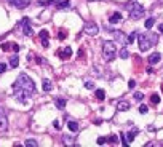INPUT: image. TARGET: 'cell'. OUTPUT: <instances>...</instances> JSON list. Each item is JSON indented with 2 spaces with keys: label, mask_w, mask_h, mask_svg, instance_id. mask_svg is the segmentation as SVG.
<instances>
[{
  "label": "cell",
  "mask_w": 163,
  "mask_h": 147,
  "mask_svg": "<svg viewBox=\"0 0 163 147\" xmlns=\"http://www.w3.org/2000/svg\"><path fill=\"white\" fill-rule=\"evenodd\" d=\"M139 50L141 51H147L150 47L157 43V35H150V34H141L139 35Z\"/></svg>",
  "instance_id": "1"
},
{
  "label": "cell",
  "mask_w": 163,
  "mask_h": 147,
  "mask_svg": "<svg viewBox=\"0 0 163 147\" xmlns=\"http://www.w3.org/2000/svg\"><path fill=\"white\" fill-rule=\"evenodd\" d=\"M16 83H18L19 86H21L23 90H26L27 93H31V94L35 91V83H34V80H32L31 77H29L27 74H21V75L18 77Z\"/></svg>",
  "instance_id": "2"
},
{
  "label": "cell",
  "mask_w": 163,
  "mask_h": 147,
  "mask_svg": "<svg viewBox=\"0 0 163 147\" xmlns=\"http://www.w3.org/2000/svg\"><path fill=\"white\" fill-rule=\"evenodd\" d=\"M115 54H117V45H115V42H104L102 43V56L105 61H112L115 58Z\"/></svg>",
  "instance_id": "3"
},
{
  "label": "cell",
  "mask_w": 163,
  "mask_h": 147,
  "mask_svg": "<svg viewBox=\"0 0 163 147\" xmlns=\"http://www.w3.org/2000/svg\"><path fill=\"white\" fill-rule=\"evenodd\" d=\"M13 96L19 101V103H26V99L31 96V93H27L26 90H23V88L15 82V83H13Z\"/></svg>",
  "instance_id": "4"
},
{
  "label": "cell",
  "mask_w": 163,
  "mask_h": 147,
  "mask_svg": "<svg viewBox=\"0 0 163 147\" xmlns=\"http://www.w3.org/2000/svg\"><path fill=\"white\" fill-rule=\"evenodd\" d=\"M144 13H146V10H144L141 5H134L133 8H130V18L131 19H139V18L144 16Z\"/></svg>",
  "instance_id": "5"
},
{
  "label": "cell",
  "mask_w": 163,
  "mask_h": 147,
  "mask_svg": "<svg viewBox=\"0 0 163 147\" xmlns=\"http://www.w3.org/2000/svg\"><path fill=\"white\" fill-rule=\"evenodd\" d=\"M85 34L86 35H96V34H99V27L94 23H88L85 26Z\"/></svg>",
  "instance_id": "6"
},
{
  "label": "cell",
  "mask_w": 163,
  "mask_h": 147,
  "mask_svg": "<svg viewBox=\"0 0 163 147\" xmlns=\"http://www.w3.org/2000/svg\"><path fill=\"white\" fill-rule=\"evenodd\" d=\"M8 130V118L5 115V110L0 109V131H6Z\"/></svg>",
  "instance_id": "7"
},
{
  "label": "cell",
  "mask_w": 163,
  "mask_h": 147,
  "mask_svg": "<svg viewBox=\"0 0 163 147\" xmlns=\"http://www.w3.org/2000/svg\"><path fill=\"white\" fill-rule=\"evenodd\" d=\"M23 32H24V35H27V37L32 35V29H31V24H29V19H27V18H24V19H23Z\"/></svg>",
  "instance_id": "8"
},
{
  "label": "cell",
  "mask_w": 163,
  "mask_h": 147,
  "mask_svg": "<svg viewBox=\"0 0 163 147\" xmlns=\"http://www.w3.org/2000/svg\"><path fill=\"white\" fill-rule=\"evenodd\" d=\"M8 3H11L15 8H24L29 2L27 0H8Z\"/></svg>",
  "instance_id": "9"
},
{
  "label": "cell",
  "mask_w": 163,
  "mask_h": 147,
  "mask_svg": "<svg viewBox=\"0 0 163 147\" xmlns=\"http://www.w3.org/2000/svg\"><path fill=\"white\" fill-rule=\"evenodd\" d=\"M38 35H40V39H42V45H43V47L46 48L48 47V37H50V34H48V31H40V34H38Z\"/></svg>",
  "instance_id": "10"
},
{
  "label": "cell",
  "mask_w": 163,
  "mask_h": 147,
  "mask_svg": "<svg viewBox=\"0 0 163 147\" xmlns=\"http://www.w3.org/2000/svg\"><path fill=\"white\" fill-rule=\"evenodd\" d=\"M59 56H61V59H69V58L72 56V48H71V47H66L64 51H61Z\"/></svg>",
  "instance_id": "11"
},
{
  "label": "cell",
  "mask_w": 163,
  "mask_h": 147,
  "mask_svg": "<svg viewBox=\"0 0 163 147\" xmlns=\"http://www.w3.org/2000/svg\"><path fill=\"white\" fill-rule=\"evenodd\" d=\"M160 59H161L160 53H152L150 56H149V64H152V66H153V64H157Z\"/></svg>",
  "instance_id": "12"
},
{
  "label": "cell",
  "mask_w": 163,
  "mask_h": 147,
  "mask_svg": "<svg viewBox=\"0 0 163 147\" xmlns=\"http://www.w3.org/2000/svg\"><path fill=\"white\" fill-rule=\"evenodd\" d=\"M130 109V103L128 101H120V103L117 104V110H120V112H125V110Z\"/></svg>",
  "instance_id": "13"
},
{
  "label": "cell",
  "mask_w": 163,
  "mask_h": 147,
  "mask_svg": "<svg viewBox=\"0 0 163 147\" xmlns=\"http://www.w3.org/2000/svg\"><path fill=\"white\" fill-rule=\"evenodd\" d=\"M120 21H122V15H120V13H114V15L110 16V19H109L110 24H118Z\"/></svg>",
  "instance_id": "14"
},
{
  "label": "cell",
  "mask_w": 163,
  "mask_h": 147,
  "mask_svg": "<svg viewBox=\"0 0 163 147\" xmlns=\"http://www.w3.org/2000/svg\"><path fill=\"white\" fill-rule=\"evenodd\" d=\"M51 90H53V83L48 78H45L43 80V91H46V93H48V91H51Z\"/></svg>",
  "instance_id": "15"
},
{
  "label": "cell",
  "mask_w": 163,
  "mask_h": 147,
  "mask_svg": "<svg viewBox=\"0 0 163 147\" xmlns=\"http://www.w3.org/2000/svg\"><path fill=\"white\" fill-rule=\"evenodd\" d=\"M67 128H69V130H71L72 133H75L77 130H79V123H77V122H74V120H71L69 123H67Z\"/></svg>",
  "instance_id": "16"
},
{
  "label": "cell",
  "mask_w": 163,
  "mask_h": 147,
  "mask_svg": "<svg viewBox=\"0 0 163 147\" xmlns=\"http://www.w3.org/2000/svg\"><path fill=\"white\" fill-rule=\"evenodd\" d=\"M94 96H96V99L102 101V99L105 98V91H104V90H96V91H94Z\"/></svg>",
  "instance_id": "17"
},
{
  "label": "cell",
  "mask_w": 163,
  "mask_h": 147,
  "mask_svg": "<svg viewBox=\"0 0 163 147\" xmlns=\"http://www.w3.org/2000/svg\"><path fill=\"white\" fill-rule=\"evenodd\" d=\"M114 35L117 37V40H120L122 43H127V39H125V35H123V32H120V31H115L114 32Z\"/></svg>",
  "instance_id": "18"
},
{
  "label": "cell",
  "mask_w": 163,
  "mask_h": 147,
  "mask_svg": "<svg viewBox=\"0 0 163 147\" xmlns=\"http://www.w3.org/2000/svg\"><path fill=\"white\" fill-rule=\"evenodd\" d=\"M10 66H11L13 69L19 66V58L18 56H11V59H10Z\"/></svg>",
  "instance_id": "19"
},
{
  "label": "cell",
  "mask_w": 163,
  "mask_h": 147,
  "mask_svg": "<svg viewBox=\"0 0 163 147\" xmlns=\"http://www.w3.org/2000/svg\"><path fill=\"white\" fill-rule=\"evenodd\" d=\"M56 106H58V109H64V107H66V99L58 98V99H56Z\"/></svg>",
  "instance_id": "20"
},
{
  "label": "cell",
  "mask_w": 163,
  "mask_h": 147,
  "mask_svg": "<svg viewBox=\"0 0 163 147\" xmlns=\"http://www.w3.org/2000/svg\"><path fill=\"white\" fill-rule=\"evenodd\" d=\"M150 103H152V104H158V103H160V96H158L157 93H153V94L150 96Z\"/></svg>",
  "instance_id": "21"
},
{
  "label": "cell",
  "mask_w": 163,
  "mask_h": 147,
  "mask_svg": "<svg viewBox=\"0 0 163 147\" xmlns=\"http://www.w3.org/2000/svg\"><path fill=\"white\" fill-rule=\"evenodd\" d=\"M24 145H27V147H37V145H38V142H37V141H34V139H27V141L24 142Z\"/></svg>",
  "instance_id": "22"
},
{
  "label": "cell",
  "mask_w": 163,
  "mask_h": 147,
  "mask_svg": "<svg viewBox=\"0 0 163 147\" xmlns=\"http://www.w3.org/2000/svg\"><path fill=\"white\" fill-rule=\"evenodd\" d=\"M153 24H155V19H153V18H149V19L146 21V29H150Z\"/></svg>",
  "instance_id": "23"
},
{
  "label": "cell",
  "mask_w": 163,
  "mask_h": 147,
  "mask_svg": "<svg viewBox=\"0 0 163 147\" xmlns=\"http://www.w3.org/2000/svg\"><path fill=\"white\" fill-rule=\"evenodd\" d=\"M120 58H122V59H127V58H128V50H127V48H123V50L120 51Z\"/></svg>",
  "instance_id": "24"
},
{
  "label": "cell",
  "mask_w": 163,
  "mask_h": 147,
  "mask_svg": "<svg viewBox=\"0 0 163 147\" xmlns=\"http://www.w3.org/2000/svg\"><path fill=\"white\" fill-rule=\"evenodd\" d=\"M134 39H136V32H133V34H130V37L127 39V43H133L134 42Z\"/></svg>",
  "instance_id": "25"
},
{
  "label": "cell",
  "mask_w": 163,
  "mask_h": 147,
  "mask_svg": "<svg viewBox=\"0 0 163 147\" xmlns=\"http://www.w3.org/2000/svg\"><path fill=\"white\" fill-rule=\"evenodd\" d=\"M2 50L3 51H10V50H11V43H3L2 45Z\"/></svg>",
  "instance_id": "26"
},
{
  "label": "cell",
  "mask_w": 163,
  "mask_h": 147,
  "mask_svg": "<svg viewBox=\"0 0 163 147\" xmlns=\"http://www.w3.org/2000/svg\"><path fill=\"white\" fill-rule=\"evenodd\" d=\"M69 6V2H61V3H58V8L59 10H62V8H67Z\"/></svg>",
  "instance_id": "27"
},
{
  "label": "cell",
  "mask_w": 163,
  "mask_h": 147,
  "mask_svg": "<svg viewBox=\"0 0 163 147\" xmlns=\"http://www.w3.org/2000/svg\"><path fill=\"white\" fill-rule=\"evenodd\" d=\"M139 112H141L142 115H144V114H147V112H149V109H147V106H141V107H139Z\"/></svg>",
  "instance_id": "28"
},
{
  "label": "cell",
  "mask_w": 163,
  "mask_h": 147,
  "mask_svg": "<svg viewBox=\"0 0 163 147\" xmlns=\"http://www.w3.org/2000/svg\"><path fill=\"white\" fill-rule=\"evenodd\" d=\"M58 37H59V40H64L67 37V32L66 31H59V35H58Z\"/></svg>",
  "instance_id": "29"
},
{
  "label": "cell",
  "mask_w": 163,
  "mask_h": 147,
  "mask_svg": "<svg viewBox=\"0 0 163 147\" xmlns=\"http://www.w3.org/2000/svg\"><path fill=\"white\" fill-rule=\"evenodd\" d=\"M85 88H86V90H93L94 85L91 83V82H85Z\"/></svg>",
  "instance_id": "30"
},
{
  "label": "cell",
  "mask_w": 163,
  "mask_h": 147,
  "mask_svg": "<svg viewBox=\"0 0 163 147\" xmlns=\"http://www.w3.org/2000/svg\"><path fill=\"white\" fill-rule=\"evenodd\" d=\"M109 142L117 144V142H118V137H117V136H110V137H109Z\"/></svg>",
  "instance_id": "31"
},
{
  "label": "cell",
  "mask_w": 163,
  "mask_h": 147,
  "mask_svg": "<svg viewBox=\"0 0 163 147\" xmlns=\"http://www.w3.org/2000/svg\"><path fill=\"white\" fill-rule=\"evenodd\" d=\"M142 93H134V99H136V101H142Z\"/></svg>",
  "instance_id": "32"
},
{
  "label": "cell",
  "mask_w": 163,
  "mask_h": 147,
  "mask_svg": "<svg viewBox=\"0 0 163 147\" xmlns=\"http://www.w3.org/2000/svg\"><path fill=\"white\" fill-rule=\"evenodd\" d=\"M11 50L18 53V51H19V45H18V43H11Z\"/></svg>",
  "instance_id": "33"
},
{
  "label": "cell",
  "mask_w": 163,
  "mask_h": 147,
  "mask_svg": "<svg viewBox=\"0 0 163 147\" xmlns=\"http://www.w3.org/2000/svg\"><path fill=\"white\" fill-rule=\"evenodd\" d=\"M5 70H6V66H5L3 62H0V74H2V72H5Z\"/></svg>",
  "instance_id": "34"
},
{
  "label": "cell",
  "mask_w": 163,
  "mask_h": 147,
  "mask_svg": "<svg viewBox=\"0 0 163 147\" xmlns=\"http://www.w3.org/2000/svg\"><path fill=\"white\" fill-rule=\"evenodd\" d=\"M128 86H130V88L133 90L134 86H136V82H134V80H130V83H128Z\"/></svg>",
  "instance_id": "35"
},
{
  "label": "cell",
  "mask_w": 163,
  "mask_h": 147,
  "mask_svg": "<svg viewBox=\"0 0 163 147\" xmlns=\"http://www.w3.org/2000/svg\"><path fill=\"white\" fill-rule=\"evenodd\" d=\"M105 141H107L105 137H98V144H104Z\"/></svg>",
  "instance_id": "36"
},
{
  "label": "cell",
  "mask_w": 163,
  "mask_h": 147,
  "mask_svg": "<svg viewBox=\"0 0 163 147\" xmlns=\"http://www.w3.org/2000/svg\"><path fill=\"white\" fill-rule=\"evenodd\" d=\"M53 123H54V128H58V130H59V122H58V120H54Z\"/></svg>",
  "instance_id": "37"
},
{
  "label": "cell",
  "mask_w": 163,
  "mask_h": 147,
  "mask_svg": "<svg viewBox=\"0 0 163 147\" xmlns=\"http://www.w3.org/2000/svg\"><path fill=\"white\" fill-rule=\"evenodd\" d=\"M158 29H160V32H161V34H163V23H161V24H160V26H158Z\"/></svg>",
  "instance_id": "38"
},
{
  "label": "cell",
  "mask_w": 163,
  "mask_h": 147,
  "mask_svg": "<svg viewBox=\"0 0 163 147\" xmlns=\"http://www.w3.org/2000/svg\"><path fill=\"white\" fill-rule=\"evenodd\" d=\"M161 91H163V85H161Z\"/></svg>",
  "instance_id": "39"
},
{
  "label": "cell",
  "mask_w": 163,
  "mask_h": 147,
  "mask_svg": "<svg viewBox=\"0 0 163 147\" xmlns=\"http://www.w3.org/2000/svg\"><path fill=\"white\" fill-rule=\"evenodd\" d=\"M161 2H163V0H161Z\"/></svg>",
  "instance_id": "40"
}]
</instances>
